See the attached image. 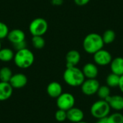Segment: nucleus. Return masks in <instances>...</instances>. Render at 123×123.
<instances>
[{
    "label": "nucleus",
    "instance_id": "nucleus-1",
    "mask_svg": "<svg viewBox=\"0 0 123 123\" xmlns=\"http://www.w3.org/2000/svg\"><path fill=\"white\" fill-rule=\"evenodd\" d=\"M63 80L70 86H81L85 80V76L82 71L76 66L66 67L63 72Z\"/></svg>",
    "mask_w": 123,
    "mask_h": 123
},
{
    "label": "nucleus",
    "instance_id": "nucleus-2",
    "mask_svg": "<svg viewBox=\"0 0 123 123\" xmlns=\"http://www.w3.org/2000/svg\"><path fill=\"white\" fill-rule=\"evenodd\" d=\"M104 42L102 36L95 32L88 34L84 39V50L89 54H94L104 47Z\"/></svg>",
    "mask_w": 123,
    "mask_h": 123
},
{
    "label": "nucleus",
    "instance_id": "nucleus-3",
    "mask_svg": "<svg viewBox=\"0 0 123 123\" xmlns=\"http://www.w3.org/2000/svg\"><path fill=\"white\" fill-rule=\"evenodd\" d=\"M14 64L19 68H30L34 63L35 56L33 53L26 48L17 51L14 56Z\"/></svg>",
    "mask_w": 123,
    "mask_h": 123
},
{
    "label": "nucleus",
    "instance_id": "nucleus-4",
    "mask_svg": "<svg viewBox=\"0 0 123 123\" xmlns=\"http://www.w3.org/2000/svg\"><path fill=\"white\" fill-rule=\"evenodd\" d=\"M111 108L106 100L99 99L92 104L90 108V112L92 117L99 120L106 118L110 113Z\"/></svg>",
    "mask_w": 123,
    "mask_h": 123
},
{
    "label": "nucleus",
    "instance_id": "nucleus-5",
    "mask_svg": "<svg viewBox=\"0 0 123 123\" xmlns=\"http://www.w3.org/2000/svg\"><path fill=\"white\" fill-rule=\"evenodd\" d=\"M48 29V24L47 21L41 17L35 18L29 25V30L32 36H43L46 33Z\"/></svg>",
    "mask_w": 123,
    "mask_h": 123
},
{
    "label": "nucleus",
    "instance_id": "nucleus-6",
    "mask_svg": "<svg viewBox=\"0 0 123 123\" xmlns=\"http://www.w3.org/2000/svg\"><path fill=\"white\" fill-rule=\"evenodd\" d=\"M75 97L74 96L68 92L62 93L56 100V105L58 109L68 111L75 105Z\"/></svg>",
    "mask_w": 123,
    "mask_h": 123
},
{
    "label": "nucleus",
    "instance_id": "nucleus-7",
    "mask_svg": "<svg viewBox=\"0 0 123 123\" xmlns=\"http://www.w3.org/2000/svg\"><path fill=\"white\" fill-rule=\"evenodd\" d=\"M99 86V82L96 79H86L81 85V89L86 96H93L97 94Z\"/></svg>",
    "mask_w": 123,
    "mask_h": 123
},
{
    "label": "nucleus",
    "instance_id": "nucleus-8",
    "mask_svg": "<svg viewBox=\"0 0 123 123\" xmlns=\"http://www.w3.org/2000/svg\"><path fill=\"white\" fill-rule=\"evenodd\" d=\"M112 60V57L111 53L103 48L97 51L94 54V61L97 65L105 66L110 64Z\"/></svg>",
    "mask_w": 123,
    "mask_h": 123
},
{
    "label": "nucleus",
    "instance_id": "nucleus-9",
    "mask_svg": "<svg viewBox=\"0 0 123 123\" xmlns=\"http://www.w3.org/2000/svg\"><path fill=\"white\" fill-rule=\"evenodd\" d=\"M9 83L13 89H21L25 86L27 84V78L24 74H15L12 75Z\"/></svg>",
    "mask_w": 123,
    "mask_h": 123
},
{
    "label": "nucleus",
    "instance_id": "nucleus-10",
    "mask_svg": "<svg viewBox=\"0 0 123 123\" xmlns=\"http://www.w3.org/2000/svg\"><path fill=\"white\" fill-rule=\"evenodd\" d=\"M67 112V120L73 123H77L83 121L84 118V112L78 107H72Z\"/></svg>",
    "mask_w": 123,
    "mask_h": 123
},
{
    "label": "nucleus",
    "instance_id": "nucleus-11",
    "mask_svg": "<svg viewBox=\"0 0 123 123\" xmlns=\"http://www.w3.org/2000/svg\"><path fill=\"white\" fill-rule=\"evenodd\" d=\"M109 104L111 109L116 111L123 110V97L121 95H110L105 99Z\"/></svg>",
    "mask_w": 123,
    "mask_h": 123
},
{
    "label": "nucleus",
    "instance_id": "nucleus-12",
    "mask_svg": "<svg viewBox=\"0 0 123 123\" xmlns=\"http://www.w3.org/2000/svg\"><path fill=\"white\" fill-rule=\"evenodd\" d=\"M81 71L86 79H96L99 74V70L97 65L93 63H86L83 66Z\"/></svg>",
    "mask_w": 123,
    "mask_h": 123
},
{
    "label": "nucleus",
    "instance_id": "nucleus-13",
    "mask_svg": "<svg viewBox=\"0 0 123 123\" xmlns=\"http://www.w3.org/2000/svg\"><path fill=\"white\" fill-rule=\"evenodd\" d=\"M46 91L49 97L57 99L63 93V88L59 82L52 81L48 85Z\"/></svg>",
    "mask_w": 123,
    "mask_h": 123
},
{
    "label": "nucleus",
    "instance_id": "nucleus-14",
    "mask_svg": "<svg viewBox=\"0 0 123 123\" xmlns=\"http://www.w3.org/2000/svg\"><path fill=\"white\" fill-rule=\"evenodd\" d=\"M81 55L79 52L76 50H71L68 51L66 55V67L76 66V65L80 62Z\"/></svg>",
    "mask_w": 123,
    "mask_h": 123
},
{
    "label": "nucleus",
    "instance_id": "nucleus-15",
    "mask_svg": "<svg viewBox=\"0 0 123 123\" xmlns=\"http://www.w3.org/2000/svg\"><path fill=\"white\" fill-rule=\"evenodd\" d=\"M7 39L12 44L25 40V33L20 29H14L9 32Z\"/></svg>",
    "mask_w": 123,
    "mask_h": 123
},
{
    "label": "nucleus",
    "instance_id": "nucleus-16",
    "mask_svg": "<svg viewBox=\"0 0 123 123\" xmlns=\"http://www.w3.org/2000/svg\"><path fill=\"white\" fill-rule=\"evenodd\" d=\"M13 93V88L9 82L0 81V101L9 99Z\"/></svg>",
    "mask_w": 123,
    "mask_h": 123
},
{
    "label": "nucleus",
    "instance_id": "nucleus-17",
    "mask_svg": "<svg viewBox=\"0 0 123 123\" xmlns=\"http://www.w3.org/2000/svg\"><path fill=\"white\" fill-rule=\"evenodd\" d=\"M110 69L112 73L118 76L123 75V58L116 57L113 58L110 63Z\"/></svg>",
    "mask_w": 123,
    "mask_h": 123
},
{
    "label": "nucleus",
    "instance_id": "nucleus-18",
    "mask_svg": "<svg viewBox=\"0 0 123 123\" xmlns=\"http://www.w3.org/2000/svg\"><path fill=\"white\" fill-rule=\"evenodd\" d=\"M14 53L9 48H1L0 50V61L2 62H9L14 59Z\"/></svg>",
    "mask_w": 123,
    "mask_h": 123
},
{
    "label": "nucleus",
    "instance_id": "nucleus-19",
    "mask_svg": "<svg viewBox=\"0 0 123 123\" xmlns=\"http://www.w3.org/2000/svg\"><path fill=\"white\" fill-rule=\"evenodd\" d=\"M12 75V71L9 67H2L0 69V81L9 82Z\"/></svg>",
    "mask_w": 123,
    "mask_h": 123
},
{
    "label": "nucleus",
    "instance_id": "nucleus-20",
    "mask_svg": "<svg viewBox=\"0 0 123 123\" xmlns=\"http://www.w3.org/2000/svg\"><path fill=\"white\" fill-rule=\"evenodd\" d=\"M120 77V76H118L115 74H113V73L110 74L106 79L107 85L109 87H112V88L117 87L119 85Z\"/></svg>",
    "mask_w": 123,
    "mask_h": 123
},
{
    "label": "nucleus",
    "instance_id": "nucleus-21",
    "mask_svg": "<svg viewBox=\"0 0 123 123\" xmlns=\"http://www.w3.org/2000/svg\"><path fill=\"white\" fill-rule=\"evenodd\" d=\"M102 37L105 44H110L115 41L116 35L112 30H107L103 33Z\"/></svg>",
    "mask_w": 123,
    "mask_h": 123
},
{
    "label": "nucleus",
    "instance_id": "nucleus-22",
    "mask_svg": "<svg viewBox=\"0 0 123 123\" xmlns=\"http://www.w3.org/2000/svg\"><path fill=\"white\" fill-rule=\"evenodd\" d=\"M111 92H110V87H109L107 85H103L100 86L97 94L100 99L105 100L109 96H110Z\"/></svg>",
    "mask_w": 123,
    "mask_h": 123
},
{
    "label": "nucleus",
    "instance_id": "nucleus-23",
    "mask_svg": "<svg viewBox=\"0 0 123 123\" xmlns=\"http://www.w3.org/2000/svg\"><path fill=\"white\" fill-rule=\"evenodd\" d=\"M106 120L107 123H123V115L120 112H115L109 115Z\"/></svg>",
    "mask_w": 123,
    "mask_h": 123
},
{
    "label": "nucleus",
    "instance_id": "nucleus-24",
    "mask_svg": "<svg viewBox=\"0 0 123 123\" xmlns=\"http://www.w3.org/2000/svg\"><path fill=\"white\" fill-rule=\"evenodd\" d=\"M32 44L33 47L36 49H42L45 45V41L43 36H32Z\"/></svg>",
    "mask_w": 123,
    "mask_h": 123
},
{
    "label": "nucleus",
    "instance_id": "nucleus-25",
    "mask_svg": "<svg viewBox=\"0 0 123 123\" xmlns=\"http://www.w3.org/2000/svg\"><path fill=\"white\" fill-rule=\"evenodd\" d=\"M55 119L59 123H63L67 120V112L65 110L58 109L55 113Z\"/></svg>",
    "mask_w": 123,
    "mask_h": 123
},
{
    "label": "nucleus",
    "instance_id": "nucleus-26",
    "mask_svg": "<svg viewBox=\"0 0 123 123\" xmlns=\"http://www.w3.org/2000/svg\"><path fill=\"white\" fill-rule=\"evenodd\" d=\"M9 32V30L7 25L4 22H0V40L6 37Z\"/></svg>",
    "mask_w": 123,
    "mask_h": 123
},
{
    "label": "nucleus",
    "instance_id": "nucleus-27",
    "mask_svg": "<svg viewBox=\"0 0 123 123\" xmlns=\"http://www.w3.org/2000/svg\"><path fill=\"white\" fill-rule=\"evenodd\" d=\"M13 46H14V48L17 51H18V50H22L24 48H27V44H26L25 40H24V41H21V42H19L17 43L13 44Z\"/></svg>",
    "mask_w": 123,
    "mask_h": 123
},
{
    "label": "nucleus",
    "instance_id": "nucleus-28",
    "mask_svg": "<svg viewBox=\"0 0 123 123\" xmlns=\"http://www.w3.org/2000/svg\"><path fill=\"white\" fill-rule=\"evenodd\" d=\"M74 1L75 4L78 6H84L90 1V0H74Z\"/></svg>",
    "mask_w": 123,
    "mask_h": 123
},
{
    "label": "nucleus",
    "instance_id": "nucleus-29",
    "mask_svg": "<svg viewBox=\"0 0 123 123\" xmlns=\"http://www.w3.org/2000/svg\"><path fill=\"white\" fill-rule=\"evenodd\" d=\"M118 87H119L120 90L121 91V92L123 94V75L120 76V81H119Z\"/></svg>",
    "mask_w": 123,
    "mask_h": 123
},
{
    "label": "nucleus",
    "instance_id": "nucleus-30",
    "mask_svg": "<svg viewBox=\"0 0 123 123\" xmlns=\"http://www.w3.org/2000/svg\"><path fill=\"white\" fill-rule=\"evenodd\" d=\"M51 3L54 6H60L63 3V0H51Z\"/></svg>",
    "mask_w": 123,
    "mask_h": 123
},
{
    "label": "nucleus",
    "instance_id": "nucleus-31",
    "mask_svg": "<svg viewBox=\"0 0 123 123\" xmlns=\"http://www.w3.org/2000/svg\"><path fill=\"white\" fill-rule=\"evenodd\" d=\"M107 123V120L106 118H103V119H99L98 120L96 123Z\"/></svg>",
    "mask_w": 123,
    "mask_h": 123
},
{
    "label": "nucleus",
    "instance_id": "nucleus-32",
    "mask_svg": "<svg viewBox=\"0 0 123 123\" xmlns=\"http://www.w3.org/2000/svg\"><path fill=\"white\" fill-rule=\"evenodd\" d=\"M86 123V122H84V121H81V122H79V123Z\"/></svg>",
    "mask_w": 123,
    "mask_h": 123
},
{
    "label": "nucleus",
    "instance_id": "nucleus-33",
    "mask_svg": "<svg viewBox=\"0 0 123 123\" xmlns=\"http://www.w3.org/2000/svg\"><path fill=\"white\" fill-rule=\"evenodd\" d=\"M1 49V42H0V50Z\"/></svg>",
    "mask_w": 123,
    "mask_h": 123
}]
</instances>
